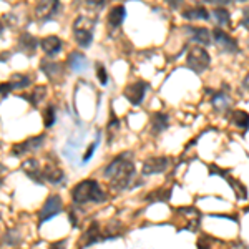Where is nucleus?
I'll list each match as a JSON object with an SVG mask.
<instances>
[{"instance_id":"1","label":"nucleus","mask_w":249,"mask_h":249,"mask_svg":"<svg viewBox=\"0 0 249 249\" xmlns=\"http://www.w3.org/2000/svg\"><path fill=\"white\" fill-rule=\"evenodd\" d=\"M103 176L110 181L111 188L116 191H123L133 184L136 170L131 153H122L115 156L110 163L103 168Z\"/></svg>"},{"instance_id":"2","label":"nucleus","mask_w":249,"mask_h":249,"mask_svg":"<svg viewBox=\"0 0 249 249\" xmlns=\"http://www.w3.org/2000/svg\"><path fill=\"white\" fill-rule=\"evenodd\" d=\"M71 199L75 204H102L107 201V193L103 191V188L100 186V183L96 179H83V181L77 183L71 190Z\"/></svg>"},{"instance_id":"3","label":"nucleus","mask_w":249,"mask_h":249,"mask_svg":"<svg viewBox=\"0 0 249 249\" xmlns=\"http://www.w3.org/2000/svg\"><path fill=\"white\" fill-rule=\"evenodd\" d=\"M210 63H211L210 53L206 52V48H203L199 45L193 47L190 50V53H188V57H186L188 68L198 75L203 73V71H206L208 68H210Z\"/></svg>"},{"instance_id":"4","label":"nucleus","mask_w":249,"mask_h":249,"mask_svg":"<svg viewBox=\"0 0 249 249\" xmlns=\"http://www.w3.org/2000/svg\"><path fill=\"white\" fill-rule=\"evenodd\" d=\"M73 37L82 48H88L93 42V25L88 23L87 17H78L73 23Z\"/></svg>"},{"instance_id":"5","label":"nucleus","mask_w":249,"mask_h":249,"mask_svg":"<svg viewBox=\"0 0 249 249\" xmlns=\"http://www.w3.org/2000/svg\"><path fill=\"white\" fill-rule=\"evenodd\" d=\"M148 90H150V83L143 82V80H138V82L130 83V85L124 88L123 95H124V98L131 103V105L138 107V105H142V103H143V100H144V96H146Z\"/></svg>"},{"instance_id":"6","label":"nucleus","mask_w":249,"mask_h":249,"mask_svg":"<svg viewBox=\"0 0 249 249\" xmlns=\"http://www.w3.org/2000/svg\"><path fill=\"white\" fill-rule=\"evenodd\" d=\"M63 210V201L58 195H52L47 198V201L43 203V208L38 213V221L40 223H45V221L58 216Z\"/></svg>"},{"instance_id":"7","label":"nucleus","mask_w":249,"mask_h":249,"mask_svg":"<svg viewBox=\"0 0 249 249\" xmlns=\"http://www.w3.org/2000/svg\"><path fill=\"white\" fill-rule=\"evenodd\" d=\"M43 142H45V135L32 136V138L23 140L22 143L14 144V148H12L10 153H12V156H17V158H20V156H25L27 153H32V151L38 150V148L43 144Z\"/></svg>"},{"instance_id":"8","label":"nucleus","mask_w":249,"mask_h":249,"mask_svg":"<svg viewBox=\"0 0 249 249\" xmlns=\"http://www.w3.org/2000/svg\"><path fill=\"white\" fill-rule=\"evenodd\" d=\"M168 166H170V158H166V156H155V158H148V160H144V163H143L142 175L143 176L160 175V173L166 171Z\"/></svg>"},{"instance_id":"9","label":"nucleus","mask_w":249,"mask_h":249,"mask_svg":"<svg viewBox=\"0 0 249 249\" xmlns=\"http://www.w3.org/2000/svg\"><path fill=\"white\" fill-rule=\"evenodd\" d=\"M213 37H214V42L218 43L223 50H226L228 53H236V52L239 50V45H238V42H236V38H232L231 35L226 34L224 30L214 29L213 30Z\"/></svg>"},{"instance_id":"10","label":"nucleus","mask_w":249,"mask_h":249,"mask_svg":"<svg viewBox=\"0 0 249 249\" xmlns=\"http://www.w3.org/2000/svg\"><path fill=\"white\" fill-rule=\"evenodd\" d=\"M60 10V2H52V0H47V2H40L37 7H35V14L37 17L42 20V22H48L58 14Z\"/></svg>"},{"instance_id":"11","label":"nucleus","mask_w":249,"mask_h":249,"mask_svg":"<svg viewBox=\"0 0 249 249\" xmlns=\"http://www.w3.org/2000/svg\"><path fill=\"white\" fill-rule=\"evenodd\" d=\"M42 179L52 184H58L65 179V173H63V170L57 163H47L42 168Z\"/></svg>"},{"instance_id":"12","label":"nucleus","mask_w":249,"mask_h":249,"mask_svg":"<svg viewBox=\"0 0 249 249\" xmlns=\"http://www.w3.org/2000/svg\"><path fill=\"white\" fill-rule=\"evenodd\" d=\"M82 248H88L91 244L96 243H102L103 241V230L100 228L98 223H91L90 226L87 228V231L83 232V238H82Z\"/></svg>"},{"instance_id":"13","label":"nucleus","mask_w":249,"mask_h":249,"mask_svg":"<svg viewBox=\"0 0 249 249\" xmlns=\"http://www.w3.org/2000/svg\"><path fill=\"white\" fill-rule=\"evenodd\" d=\"M62 47H63L62 40L58 37H55V35H50V37L40 40V48H42L47 57H55V55H58L60 52H62Z\"/></svg>"},{"instance_id":"14","label":"nucleus","mask_w":249,"mask_h":249,"mask_svg":"<svg viewBox=\"0 0 249 249\" xmlns=\"http://www.w3.org/2000/svg\"><path fill=\"white\" fill-rule=\"evenodd\" d=\"M184 30L191 35L193 42H196L199 47L201 45H211V34L206 27H193V25H188L184 27Z\"/></svg>"},{"instance_id":"15","label":"nucleus","mask_w":249,"mask_h":249,"mask_svg":"<svg viewBox=\"0 0 249 249\" xmlns=\"http://www.w3.org/2000/svg\"><path fill=\"white\" fill-rule=\"evenodd\" d=\"M40 47V40L32 37L30 34H22L18 38V50L23 52V53H27L29 57H32V55L37 52V48Z\"/></svg>"},{"instance_id":"16","label":"nucleus","mask_w":249,"mask_h":249,"mask_svg":"<svg viewBox=\"0 0 249 249\" xmlns=\"http://www.w3.org/2000/svg\"><path fill=\"white\" fill-rule=\"evenodd\" d=\"M40 68H42V71L47 75V78H50V80H57L58 77H62V75L65 73V68H63L62 63L50 62V60H42V62H40Z\"/></svg>"},{"instance_id":"17","label":"nucleus","mask_w":249,"mask_h":249,"mask_svg":"<svg viewBox=\"0 0 249 249\" xmlns=\"http://www.w3.org/2000/svg\"><path fill=\"white\" fill-rule=\"evenodd\" d=\"M22 170L25 171V175L29 176L30 179H34L35 183H43V179H42V168H40L38 160L32 158V160H27V161H23L22 163Z\"/></svg>"},{"instance_id":"18","label":"nucleus","mask_w":249,"mask_h":249,"mask_svg":"<svg viewBox=\"0 0 249 249\" xmlns=\"http://www.w3.org/2000/svg\"><path fill=\"white\" fill-rule=\"evenodd\" d=\"M150 124H151V133L158 135L168 128V124H170V116L166 113H163V111H156V113H153V116H151Z\"/></svg>"},{"instance_id":"19","label":"nucleus","mask_w":249,"mask_h":249,"mask_svg":"<svg viewBox=\"0 0 249 249\" xmlns=\"http://www.w3.org/2000/svg\"><path fill=\"white\" fill-rule=\"evenodd\" d=\"M171 198V190L170 188H156V190L150 191L146 196H144V201L148 204H153V203H166L170 201Z\"/></svg>"},{"instance_id":"20","label":"nucleus","mask_w":249,"mask_h":249,"mask_svg":"<svg viewBox=\"0 0 249 249\" xmlns=\"http://www.w3.org/2000/svg\"><path fill=\"white\" fill-rule=\"evenodd\" d=\"M124 17H126V9H124V5H115L113 9L108 12V25L111 27V29H116V27H120L122 23L124 22Z\"/></svg>"},{"instance_id":"21","label":"nucleus","mask_w":249,"mask_h":249,"mask_svg":"<svg viewBox=\"0 0 249 249\" xmlns=\"http://www.w3.org/2000/svg\"><path fill=\"white\" fill-rule=\"evenodd\" d=\"M67 65L71 68L73 71H85L88 67V60L83 53H78V52H73V53L68 55L67 58Z\"/></svg>"},{"instance_id":"22","label":"nucleus","mask_w":249,"mask_h":249,"mask_svg":"<svg viewBox=\"0 0 249 249\" xmlns=\"http://www.w3.org/2000/svg\"><path fill=\"white\" fill-rule=\"evenodd\" d=\"M183 17L188 20H210V12L204 9L203 5H195V7L184 9Z\"/></svg>"},{"instance_id":"23","label":"nucleus","mask_w":249,"mask_h":249,"mask_svg":"<svg viewBox=\"0 0 249 249\" xmlns=\"http://www.w3.org/2000/svg\"><path fill=\"white\" fill-rule=\"evenodd\" d=\"M211 102H213V107H214L216 111H226L231 105L230 95L224 93V91H218V93L213 95Z\"/></svg>"},{"instance_id":"24","label":"nucleus","mask_w":249,"mask_h":249,"mask_svg":"<svg viewBox=\"0 0 249 249\" xmlns=\"http://www.w3.org/2000/svg\"><path fill=\"white\" fill-rule=\"evenodd\" d=\"M231 123L241 130H248L249 128V113L244 110H236L231 115Z\"/></svg>"},{"instance_id":"25","label":"nucleus","mask_w":249,"mask_h":249,"mask_svg":"<svg viewBox=\"0 0 249 249\" xmlns=\"http://www.w3.org/2000/svg\"><path fill=\"white\" fill-rule=\"evenodd\" d=\"M10 87L12 90H22V88H27L32 83V78L29 75H23V73H14L10 77Z\"/></svg>"},{"instance_id":"26","label":"nucleus","mask_w":249,"mask_h":249,"mask_svg":"<svg viewBox=\"0 0 249 249\" xmlns=\"http://www.w3.org/2000/svg\"><path fill=\"white\" fill-rule=\"evenodd\" d=\"M224 179H228V183H230L231 188L234 190L236 198H238V199H246L248 198V190H246V186H244L243 183L238 181V179H234V178H231L230 173H228V175L224 176Z\"/></svg>"},{"instance_id":"27","label":"nucleus","mask_w":249,"mask_h":249,"mask_svg":"<svg viewBox=\"0 0 249 249\" xmlns=\"http://www.w3.org/2000/svg\"><path fill=\"white\" fill-rule=\"evenodd\" d=\"M2 241H3V244H5V246H18V244L22 243V236H20V232L17 230L10 228V230L5 231Z\"/></svg>"},{"instance_id":"28","label":"nucleus","mask_w":249,"mask_h":249,"mask_svg":"<svg viewBox=\"0 0 249 249\" xmlns=\"http://www.w3.org/2000/svg\"><path fill=\"white\" fill-rule=\"evenodd\" d=\"M213 17L216 18V22H218L219 25H230L231 23V15L224 7H216V9L213 10Z\"/></svg>"},{"instance_id":"29","label":"nucleus","mask_w":249,"mask_h":249,"mask_svg":"<svg viewBox=\"0 0 249 249\" xmlns=\"http://www.w3.org/2000/svg\"><path fill=\"white\" fill-rule=\"evenodd\" d=\"M45 93H47V88H45V87H37L34 91H32L30 95H23V98L29 100V102H30L34 107H37L38 103L43 100V96H45Z\"/></svg>"},{"instance_id":"30","label":"nucleus","mask_w":249,"mask_h":249,"mask_svg":"<svg viewBox=\"0 0 249 249\" xmlns=\"http://www.w3.org/2000/svg\"><path fill=\"white\" fill-rule=\"evenodd\" d=\"M178 211H179V213H184V214H188V216H201V213H199L198 210H195V208H179ZM199 219H201V218L191 219V221H190V224H188V230L195 231V230H196V226L199 224Z\"/></svg>"},{"instance_id":"31","label":"nucleus","mask_w":249,"mask_h":249,"mask_svg":"<svg viewBox=\"0 0 249 249\" xmlns=\"http://www.w3.org/2000/svg\"><path fill=\"white\" fill-rule=\"evenodd\" d=\"M55 120H57V113H55V107L53 105H48L45 110H43V124L47 128L53 126Z\"/></svg>"},{"instance_id":"32","label":"nucleus","mask_w":249,"mask_h":249,"mask_svg":"<svg viewBox=\"0 0 249 249\" xmlns=\"http://www.w3.org/2000/svg\"><path fill=\"white\" fill-rule=\"evenodd\" d=\"M96 77H98V82L102 83L103 87L108 85V73H107V68L102 65V63H96Z\"/></svg>"},{"instance_id":"33","label":"nucleus","mask_w":249,"mask_h":249,"mask_svg":"<svg viewBox=\"0 0 249 249\" xmlns=\"http://www.w3.org/2000/svg\"><path fill=\"white\" fill-rule=\"evenodd\" d=\"M98 143H100V136H98V138H96L95 140V142L93 143H91L90 144V146H88V150H87V153L85 155H83V164H85V163H88V160H90L91 158V156H93V153H95V151H96V146H98Z\"/></svg>"},{"instance_id":"34","label":"nucleus","mask_w":249,"mask_h":249,"mask_svg":"<svg viewBox=\"0 0 249 249\" xmlns=\"http://www.w3.org/2000/svg\"><path fill=\"white\" fill-rule=\"evenodd\" d=\"M198 249H211V241L208 236H203V238L198 239Z\"/></svg>"},{"instance_id":"35","label":"nucleus","mask_w":249,"mask_h":249,"mask_svg":"<svg viewBox=\"0 0 249 249\" xmlns=\"http://www.w3.org/2000/svg\"><path fill=\"white\" fill-rule=\"evenodd\" d=\"M241 25L244 27L246 30H249V7L243 10V18H241Z\"/></svg>"},{"instance_id":"36","label":"nucleus","mask_w":249,"mask_h":249,"mask_svg":"<svg viewBox=\"0 0 249 249\" xmlns=\"http://www.w3.org/2000/svg\"><path fill=\"white\" fill-rule=\"evenodd\" d=\"M12 91V87H10V83L9 82H5V83H0V95L2 96H7Z\"/></svg>"},{"instance_id":"37","label":"nucleus","mask_w":249,"mask_h":249,"mask_svg":"<svg viewBox=\"0 0 249 249\" xmlns=\"http://www.w3.org/2000/svg\"><path fill=\"white\" fill-rule=\"evenodd\" d=\"M50 249H67V241H57L50 246Z\"/></svg>"},{"instance_id":"38","label":"nucleus","mask_w":249,"mask_h":249,"mask_svg":"<svg viewBox=\"0 0 249 249\" xmlns=\"http://www.w3.org/2000/svg\"><path fill=\"white\" fill-rule=\"evenodd\" d=\"M231 249H249V248L246 246V244L243 243V241H238V243H234V244H232Z\"/></svg>"},{"instance_id":"39","label":"nucleus","mask_w":249,"mask_h":249,"mask_svg":"<svg viewBox=\"0 0 249 249\" xmlns=\"http://www.w3.org/2000/svg\"><path fill=\"white\" fill-rule=\"evenodd\" d=\"M2 32H3V23L0 22V35H2Z\"/></svg>"},{"instance_id":"40","label":"nucleus","mask_w":249,"mask_h":249,"mask_svg":"<svg viewBox=\"0 0 249 249\" xmlns=\"http://www.w3.org/2000/svg\"><path fill=\"white\" fill-rule=\"evenodd\" d=\"M2 183H3V181H2V178H0V186H2Z\"/></svg>"}]
</instances>
